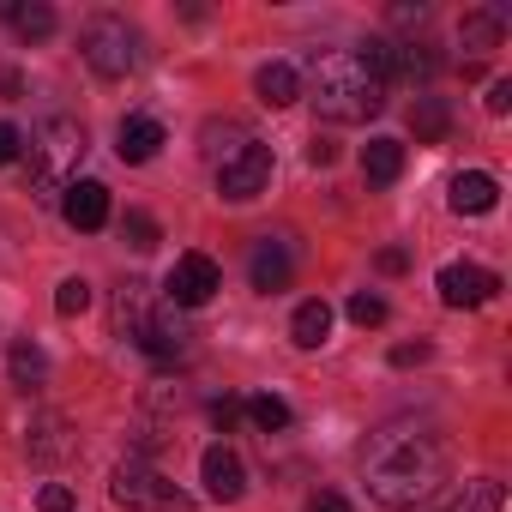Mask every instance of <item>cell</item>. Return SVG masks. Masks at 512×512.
Here are the masks:
<instances>
[{"instance_id":"6da1fadb","label":"cell","mask_w":512,"mask_h":512,"mask_svg":"<svg viewBox=\"0 0 512 512\" xmlns=\"http://www.w3.org/2000/svg\"><path fill=\"white\" fill-rule=\"evenodd\" d=\"M452 476V446L422 428V422H392L380 434H368V452H362V482L380 506L392 512H410L422 506L440 482Z\"/></svg>"},{"instance_id":"7a4b0ae2","label":"cell","mask_w":512,"mask_h":512,"mask_svg":"<svg viewBox=\"0 0 512 512\" xmlns=\"http://www.w3.org/2000/svg\"><path fill=\"white\" fill-rule=\"evenodd\" d=\"M308 103L332 127H356V121H374L386 109V79L374 73V61L362 49H326L308 67Z\"/></svg>"},{"instance_id":"3957f363","label":"cell","mask_w":512,"mask_h":512,"mask_svg":"<svg viewBox=\"0 0 512 512\" xmlns=\"http://www.w3.org/2000/svg\"><path fill=\"white\" fill-rule=\"evenodd\" d=\"M85 151H91L85 121H73V115H49V121H37V127H31V139L19 145L31 193H37V199H61V193L79 181Z\"/></svg>"},{"instance_id":"277c9868","label":"cell","mask_w":512,"mask_h":512,"mask_svg":"<svg viewBox=\"0 0 512 512\" xmlns=\"http://www.w3.org/2000/svg\"><path fill=\"white\" fill-rule=\"evenodd\" d=\"M79 49H85L91 73H103V79H127V73H139V61H145V37H139L121 13H97V19H85Z\"/></svg>"},{"instance_id":"5b68a950","label":"cell","mask_w":512,"mask_h":512,"mask_svg":"<svg viewBox=\"0 0 512 512\" xmlns=\"http://www.w3.org/2000/svg\"><path fill=\"white\" fill-rule=\"evenodd\" d=\"M109 494H115V506H127V512H193V494L181 488V482H169L157 464H145V458H121L115 464V476H109Z\"/></svg>"},{"instance_id":"8992f818","label":"cell","mask_w":512,"mask_h":512,"mask_svg":"<svg viewBox=\"0 0 512 512\" xmlns=\"http://www.w3.org/2000/svg\"><path fill=\"white\" fill-rule=\"evenodd\" d=\"M272 187V145H241L229 163H217V193L229 199V205H247V199H260Z\"/></svg>"},{"instance_id":"52a82bcc","label":"cell","mask_w":512,"mask_h":512,"mask_svg":"<svg viewBox=\"0 0 512 512\" xmlns=\"http://www.w3.org/2000/svg\"><path fill=\"white\" fill-rule=\"evenodd\" d=\"M217 290H223V272H217L211 253H181V260L169 266L163 302H169V308H205Z\"/></svg>"},{"instance_id":"ba28073f","label":"cell","mask_w":512,"mask_h":512,"mask_svg":"<svg viewBox=\"0 0 512 512\" xmlns=\"http://www.w3.org/2000/svg\"><path fill=\"white\" fill-rule=\"evenodd\" d=\"M145 356H157V362H169V356H181L187 350V320H181V308H169V302H151L139 320H133V332H127Z\"/></svg>"},{"instance_id":"9c48e42d","label":"cell","mask_w":512,"mask_h":512,"mask_svg":"<svg viewBox=\"0 0 512 512\" xmlns=\"http://www.w3.org/2000/svg\"><path fill=\"white\" fill-rule=\"evenodd\" d=\"M247 278H253V290H266V296L290 290V278H296V253H290V241H284V235H260V241H253V253H247Z\"/></svg>"},{"instance_id":"30bf717a","label":"cell","mask_w":512,"mask_h":512,"mask_svg":"<svg viewBox=\"0 0 512 512\" xmlns=\"http://www.w3.org/2000/svg\"><path fill=\"white\" fill-rule=\"evenodd\" d=\"M199 476H205V494H211L217 506H235V500L247 494V464H241L235 446H205Z\"/></svg>"},{"instance_id":"8fae6325","label":"cell","mask_w":512,"mask_h":512,"mask_svg":"<svg viewBox=\"0 0 512 512\" xmlns=\"http://www.w3.org/2000/svg\"><path fill=\"white\" fill-rule=\"evenodd\" d=\"M494 290H500V278L482 272V266H470V260L440 266V302L446 308H482V302H494Z\"/></svg>"},{"instance_id":"7c38bea8","label":"cell","mask_w":512,"mask_h":512,"mask_svg":"<svg viewBox=\"0 0 512 512\" xmlns=\"http://www.w3.org/2000/svg\"><path fill=\"white\" fill-rule=\"evenodd\" d=\"M61 217H67L73 229H85V235H91V229H103V223H109V187L79 175V181L61 193Z\"/></svg>"},{"instance_id":"4fadbf2b","label":"cell","mask_w":512,"mask_h":512,"mask_svg":"<svg viewBox=\"0 0 512 512\" xmlns=\"http://www.w3.org/2000/svg\"><path fill=\"white\" fill-rule=\"evenodd\" d=\"M163 145H169V133H163V121H151V115H127V121L115 127V151H121V163H151Z\"/></svg>"},{"instance_id":"5bb4252c","label":"cell","mask_w":512,"mask_h":512,"mask_svg":"<svg viewBox=\"0 0 512 512\" xmlns=\"http://www.w3.org/2000/svg\"><path fill=\"white\" fill-rule=\"evenodd\" d=\"M446 205H452L458 217H482V211H494V205H500V187H494V175H482V169H464V175H452V193H446Z\"/></svg>"},{"instance_id":"9a60e30c","label":"cell","mask_w":512,"mask_h":512,"mask_svg":"<svg viewBox=\"0 0 512 512\" xmlns=\"http://www.w3.org/2000/svg\"><path fill=\"white\" fill-rule=\"evenodd\" d=\"M253 97H260L266 109H290V103H302V73L290 61H266L260 73H253Z\"/></svg>"},{"instance_id":"2e32d148","label":"cell","mask_w":512,"mask_h":512,"mask_svg":"<svg viewBox=\"0 0 512 512\" xmlns=\"http://www.w3.org/2000/svg\"><path fill=\"white\" fill-rule=\"evenodd\" d=\"M0 19H7L25 43H43V37H55V7L49 0H0Z\"/></svg>"},{"instance_id":"e0dca14e","label":"cell","mask_w":512,"mask_h":512,"mask_svg":"<svg viewBox=\"0 0 512 512\" xmlns=\"http://www.w3.org/2000/svg\"><path fill=\"white\" fill-rule=\"evenodd\" d=\"M25 446H31V458H43V464H55V458H73V452H79V440H73L67 416H55V410L31 422V440H25Z\"/></svg>"},{"instance_id":"ac0fdd59","label":"cell","mask_w":512,"mask_h":512,"mask_svg":"<svg viewBox=\"0 0 512 512\" xmlns=\"http://www.w3.org/2000/svg\"><path fill=\"white\" fill-rule=\"evenodd\" d=\"M362 175H368L374 187H392V181L404 175V139H368V145H362Z\"/></svg>"},{"instance_id":"d6986e66","label":"cell","mask_w":512,"mask_h":512,"mask_svg":"<svg viewBox=\"0 0 512 512\" xmlns=\"http://www.w3.org/2000/svg\"><path fill=\"white\" fill-rule=\"evenodd\" d=\"M458 37H464V49H500V37H506V13L500 7H470L464 13V25H458Z\"/></svg>"},{"instance_id":"ffe728a7","label":"cell","mask_w":512,"mask_h":512,"mask_svg":"<svg viewBox=\"0 0 512 512\" xmlns=\"http://www.w3.org/2000/svg\"><path fill=\"white\" fill-rule=\"evenodd\" d=\"M440 512H506V488H500L494 476H476V482H464Z\"/></svg>"},{"instance_id":"44dd1931","label":"cell","mask_w":512,"mask_h":512,"mask_svg":"<svg viewBox=\"0 0 512 512\" xmlns=\"http://www.w3.org/2000/svg\"><path fill=\"white\" fill-rule=\"evenodd\" d=\"M410 133H416V145H440V139L452 133V109H446L440 97H416V109H410Z\"/></svg>"},{"instance_id":"7402d4cb","label":"cell","mask_w":512,"mask_h":512,"mask_svg":"<svg viewBox=\"0 0 512 512\" xmlns=\"http://www.w3.org/2000/svg\"><path fill=\"white\" fill-rule=\"evenodd\" d=\"M326 332H332V308H326V302H302V308L290 314V338H296L302 350H320Z\"/></svg>"},{"instance_id":"603a6c76","label":"cell","mask_w":512,"mask_h":512,"mask_svg":"<svg viewBox=\"0 0 512 512\" xmlns=\"http://www.w3.org/2000/svg\"><path fill=\"white\" fill-rule=\"evenodd\" d=\"M241 410H247V422L260 428V434H284V428H290V404H284L278 392H260V398H247Z\"/></svg>"},{"instance_id":"cb8c5ba5","label":"cell","mask_w":512,"mask_h":512,"mask_svg":"<svg viewBox=\"0 0 512 512\" xmlns=\"http://www.w3.org/2000/svg\"><path fill=\"white\" fill-rule=\"evenodd\" d=\"M7 368H13V380H19V386H37V380L49 374V356H43L31 338H19V344L7 350Z\"/></svg>"},{"instance_id":"d4e9b609","label":"cell","mask_w":512,"mask_h":512,"mask_svg":"<svg viewBox=\"0 0 512 512\" xmlns=\"http://www.w3.org/2000/svg\"><path fill=\"white\" fill-rule=\"evenodd\" d=\"M121 241H127L133 253H151V247L163 241V235H157V217H151V211H127V217H121Z\"/></svg>"},{"instance_id":"484cf974","label":"cell","mask_w":512,"mask_h":512,"mask_svg":"<svg viewBox=\"0 0 512 512\" xmlns=\"http://www.w3.org/2000/svg\"><path fill=\"white\" fill-rule=\"evenodd\" d=\"M55 308H61L67 320H73V314H85V308H91V284H85V278H67V284L55 290Z\"/></svg>"},{"instance_id":"4316f807","label":"cell","mask_w":512,"mask_h":512,"mask_svg":"<svg viewBox=\"0 0 512 512\" xmlns=\"http://www.w3.org/2000/svg\"><path fill=\"white\" fill-rule=\"evenodd\" d=\"M350 320H356V326H386V302L368 296V290H356V296H350Z\"/></svg>"},{"instance_id":"83f0119b","label":"cell","mask_w":512,"mask_h":512,"mask_svg":"<svg viewBox=\"0 0 512 512\" xmlns=\"http://www.w3.org/2000/svg\"><path fill=\"white\" fill-rule=\"evenodd\" d=\"M37 506H43V512H73V488H61V482H49V488L37 494Z\"/></svg>"},{"instance_id":"f1b7e54d","label":"cell","mask_w":512,"mask_h":512,"mask_svg":"<svg viewBox=\"0 0 512 512\" xmlns=\"http://www.w3.org/2000/svg\"><path fill=\"white\" fill-rule=\"evenodd\" d=\"M428 356H434V350L416 338V344H398V350H392V368H416V362H428Z\"/></svg>"},{"instance_id":"f546056e","label":"cell","mask_w":512,"mask_h":512,"mask_svg":"<svg viewBox=\"0 0 512 512\" xmlns=\"http://www.w3.org/2000/svg\"><path fill=\"white\" fill-rule=\"evenodd\" d=\"M19 145H25V133H19L13 121H0V163H13V157H19Z\"/></svg>"},{"instance_id":"4dcf8cb0","label":"cell","mask_w":512,"mask_h":512,"mask_svg":"<svg viewBox=\"0 0 512 512\" xmlns=\"http://www.w3.org/2000/svg\"><path fill=\"white\" fill-rule=\"evenodd\" d=\"M512 109V79H494L488 85V115H506Z\"/></svg>"},{"instance_id":"1f68e13d","label":"cell","mask_w":512,"mask_h":512,"mask_svg":"<svg viewBox=\"0 0 512 512\" xmlns=\"http://www.w3.org/2000/svg\"><path fill=\"white\" fill-rule=\"evenodd\" d=\"M392 25L398 31H416V25H428V7H392Z\"/></svg>"},{"instance_id":"d6a6232c","label":"cell","mask_w":512,"mask_h":512,"mask_svg":"<svg viewBox=\"0 0 512 512\" xmlns=\"http://www.w3.org/2000/svg\"><path fill=\"white\" fill-rule=\"evenodd\" d=\"M308 163H314V169H326V163H338V145L314 133V145H308Z\"/></svg>"},{"instance_id":"836d02e7","label":"cell","mask_w":512,"mask_h":512,"mask_svg":"<svg viewBox=\"0 0 512 512\" xmlns=\"http://www.w3.org/2000/svg\"><path fill=\"white\" fill-rule=\"evenodd\" d=\"M235 416H241V404H235V398H217V404H211V422H217L223 434L235 428Z\"/></svg>"},{"instance_id":"e575fe53","label":"cell","mask_w":512,"mask_h":512,"mask_svg":"<svg viewBox=\"0 0 512 512\" xmlns=\"http://www.w3.org/2000/svg\"><path fill=\"white\" fill-rule=\"evenodd\" d=\"M308 512H350V500H344V494H332V488H320V494L308 500Z\"/></svg>"},{"instance_id":"d590c367","label":"cell","mask_w":512,"mask_h":512,"mask_svg":"<svg viewBox=\"0 0 512 512\" xmlns=\"http://www.w3.org/2000/svg\"><path fill=\"white\" fill-rule=\"evenodd\" d=\"M404 266H410V253H404V247H380V272H386V278H398Z\"/></svg>"},{"instance_id":"8d00e7d4","label":"cell","mask_w":512,"mask_h":512,"mask_svg":"<svg viewBox=\"0 0 512 512\" xmlns=\"http://www.w3.org/2000/svg\"><path fill=\"white\" fill-rule=\"evenodd\" d=\"M19 91H25V79L13 67H0V97H19Z\"/></svg>"}]
</instances>
